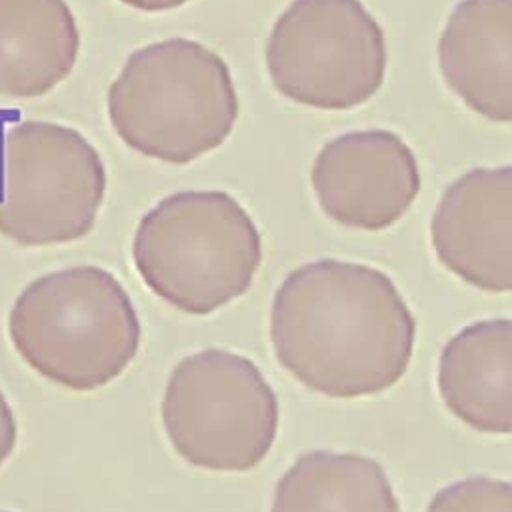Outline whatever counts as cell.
Returning a JSON list of instances; mask_svg holds the SVG:
<instances>
[{"label":"cell","instance_id":"cell-1","mask_svg":"<svg viewBox=\"0 0 512 512\" xmlns=\"http://www.w3.org/2000/svg\"><path fill=\"white\" fill-rule=\"evenodd\" d=\"M416 320L396 284L378 268L316 260L276 290L270 340L282 368L330 398L392 388L406 372Z\"/></svg>","mask_w":512,"mask_h":512},{"label":"cell","instance_id":"cell-2","mask_svg":"<svg viewBox=\"0 0 512 512\" xmlns=\"http://www.w3.org/2000/svg\"><path fill=\"white\" fill-rule=\"evenodd\" d=\"M140 320L118 278L92 264L34 278L8 312L18 356L42 378L92 392L118 378L140 346Z\"/></svg>","mask_w":512,"mask_h":512},{"label":"cell","instance_id":"cell-3","mask_svg":"<svg viewBox=\"0 0 512 512\" xmlns=\"http://www.w3.org/2000/svg\"><path fill=\"white\" fill-rule=\"evenodd\" d=\"M108 116L136 152L188 164L218 148L238 118L226 62L188 38L148 44L128 56L108 88Z\"/></svg>","mask_w":512,"mask_h":512},{"label":"cell","instance_id":"cell-4","mask_svg":"<svg viewBox=\"0 0 512 512\" xmlns=\"http://www.w3.org/2000/svg\"><path fill=\"white\" fill-rule=\"evenodd\" d=\"M144 284L184 314L206 316L242 296L262 260L260 232L222 190H186L148 210L132 242Z\"/></svg>","mask_w":512,"mask_h":512},{"label":"cell","instance_id":"cell-5","mask_svg":"<svg viewBox=\"0 0 512 512\" xmlns=\"http://www.w3.org/2000/svg\"><path fill=\"white\" fill-rule=\"evenodd\" d=\"M106 192L96 148L46 120L0 126V236L26 248L84 238Z\"/></svg>","mask_w":512,"mask_h":512},{"label":"cell","instance_id":"cell-6","mask_svg":"<svg viewBox=\"0 0 512 512\" xmlns=\"http://www.w3.org/2000/svg\"><path fill=\"white\" fill-rule=\"evenodd\" d=\"M162 422L176 454L214 472H246L270 452L278 400L246 356L208 348L182 358L166 384Z\"/></svg>","mask_w":512,"mask_h":512},{"label":"cell","instance_id":"cell-7","mask_svg":"<svg viewBox=\"0 0 512 512\" xmlns=\"http://www.w3.org/2000/svg\"><path fill=\"white\" fill-rule=\"evenodd\" d=\"M266 66L282 96L348 110L384 82V32L360 0H294L270 32Z\"/></svg>","mask_w":512,"mask_h":512},{"label":"cell","instance_id":"cell-8","mask_svg":"<svg viewBox=\"0 0 512 512\" xmlns=\"http://www.w3.org/2000/svg\"><path fill=\"white\" fill-rule=\"evenodd\" d=\"M310 178L332 220L368 232L398 222L420 192L416 158L390 130L348 132L326 142Z\"/></svg>","mask_w":512,"mask_h":512},{"label":"cell","instance_id":"cell-9","mask_svg":"<svg viewBox=\"0 0 512 512\" xmlns=\"http://www.w3.org/2000/svg\"><path fill=\"white\" fill-rule=\"evenodd\" d=\"M438 260L486 292L512 290V168H474L442 194L430 224Z\"/></svg>","mask_w":512,"mask_h":512},{"label":"cell","instance_id":"cell-10","mask_svg":"<svg viewBox=\"0 0 512 512\" xmlns=\"http://www.w3.org/2000/svg\"><path fill=\"white\" fill-rule=\"evenodd\" d=\"M446 84L478 114L512 120V0H462L438 42Z\"/></svg>","mask_w":512,"mask_h":512},{"label":"cell","instance_id":"cell-11","mask_svg":"<svg viewBox=\"0 0 512 512\" xmlns=\"http://www.w3.org/2000/svg\"><path fill=\"white\" fill-rule=\"evenodd\" d=\"M446 408L474 430H512V322L484 320L460 330L438 362Z\"/></svg>","mask_w":512,"mask_h":512},{"label":"cell","instance_id":"cell-12","mask_svg":"<svg viewBox=\"0 0 512 512\" xmlns=\"http://www.w3.org/2000/svg\"><path fill=\"white\" fill-rule=\"evenodd\" d=\"M80 48L66 0H0V98H38L74 68Z\"/></svg>","mask_w":512,"mask_h":512},{"label":"cell","instance_id":"cell-13","mask_svg":"<svg viewBox=\"0 0 512 512\" xmlns=\"http://www.w3.org/2000/svg\"><path fill=\"white\" fill-rule=\"evenodd\" d=\"M270 512H400V506L374 458L314 450L278 480Z\"/></svg>","mask_w":512,"mask_h":512},{"label":"cell","instance_id":"cell-14","mask_svg":"<svg viewBox=\"0 0 512 512\" xmlns=\"http://www.w3.org/2000/svg\"><path fill=\"white\" fill-rule=\"evenodd\" d=\"M426 512H512V486L488 476L458 480L436 492Z\"/></svg>","mask_w":512,"mask_h":512},{"label":"cell","instance_id":"cell-15","mask_svg":"<svg viewBox=\"0 0 512 512\" xmlns=\"http://www.w3.org/2000/svg\"><path fill=\"white\" fill-rule=\"evenodd\" d=\"M18 442V424L12 406L0 390V468L12 456Z\"/></svg>","mask_w":512,"mask_h":512},{"label":"cell","instance_id":"cell-16","mask_svg":"<svg viewBox=\"0 0 512 512\" xmlns=\"http://www.w3.org/2000/svg\"><path fill=\"white\" fill-rule=\"evenodd\" d=\"M120 2L144 12H160V10H172L176 6H182L188 0H120Z\"/></svg>","mask_w":512,"mask_h":512},{"label":"cell","instance_id":"cell-17","mask_svg":"<svg viewBox=\"0 0 512 512\" xmlns=\"http://www.w3.org/2000/svg\"><path fill=\"white\" fill-rule=\"evenodd\" d=\"M0 512H8V510H0Z\"/></svg>","mask_w":512,"mask_h":512}]
</instances>
